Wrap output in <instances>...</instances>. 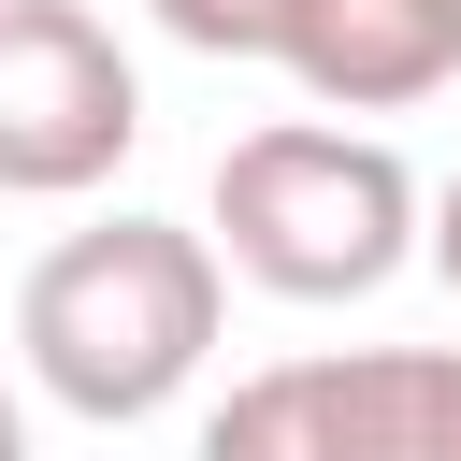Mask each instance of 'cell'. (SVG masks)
Segmentation results:
<instances>
[{
    "instance_id": "cell-1",
    "label": "cell",
    "mask_w": 461,
    "mask_h": 461,
    "mask_svg": "<svg viewBox=\"0 0 461 461\" xmlns=\"http://www.w3.org/2000/svg\"><path fill=\"white\" fill-rule=\"evenodd\" d=\"M216 317H230V274H216V245L173 230V216H101V230L43 245L29 288H14V346H29L43 403H72V418H101V432L158 418V403L216 360Z\"/></svg>"
},
{
    "instance_id": "cell-2",
    "label": "cell",
    "mask_w": 461,
    "mask_h": 461,
    "mask_svg": "<svg viewBox=\"0 0 461 461\" xmlns=\"http://www.w3.org/2000/svg\"><path fill=\"white\" fill-rule=\"evenodd\" d=\"M432 187L403 173V144L331 130V115H274L216 158V274L274 288V303H375L418 259Z\"/></svg>"
},
{
    "instance_id": "cell-3",
    "label": "cell",
    "mask_w": 461,
    "mask_h": 461,
    "mask_svg": "<svg viewBox=\"0 0 461 461\" xmlns=\"http://www.w3.org/2000/svg\"><path fill=\"white\" fill-rule=\"evenodd\" d=\"M202 461H461V346H317L202 418Z\"/></svg>"
},
{
    "instance_id": "cell-4",
    "label": "cell",
    "mask_w": 461,
    "mask_h": 461,
    "mask_svg": "<svg viewBox=\"0 0 461 461\" xmlns=\"http://www.w3.org/2000/svg\"><path fill=\"white\" fill-rule=\"evenodd\" d=\"M144 144V72L86 0H0V187L86 202Z\"/></svg>"
},
{
    "instance_id": "cell-5",
    "label": "cell",
    "mask_w": 461,
    "mask_h": 461,
    "mask_svg": "<svg viewBox=\"0 0 461 461\" xmlns=\"http://www.w3.org/2000/svg\"><path fill=\"white\" fill-rule=\"evenodd\" d=\"M274 72H303L331 115H403L461 72V14L447 0H288Z\"/></svg>"
},
{
    "instance_id": "cell-6",
    "label": "cell",
    "mask_w": 461,
    "mask_h": 461,
    "mask_svg": "<svg viewBox=\"0 0 461 461\" xmlns=\"http://www.w3.org/2000/svg\"><path fill=\"white\" fill-rule=\"evenodd\" d=\"M187 58H274V29H288V0H144Z\"/></svg>"
},
{
    "instance_id": "cell-7",
    "label": "cell",
    "mask_w": 461,
    "mask_h": 461,
    "mask_svg": "<svg viewBox=\"0 0 461 461\" xmlns=\"http://www.w3.org/2000/svg\"><path fill=\"white\" fill-rule=\"evenodd\" d=\"M418 259H432V274H447V288H461V173H447V187H432V216H418Z\"/></svg>"
},
{
    "instance_id": "cell-8",
    "label": "cell",
    "mask_w": 461,
    "mask_h": 461,
    "mask_svg": "<svg viewBox=\"0 0 461 461\" xmlns=\"http://www.w3.org/2000/svg\"><path fill=\"white\" fill-rule=\"evenodd\" d=\"M0 461H29V403L14 389H0Z\"/></svg>"
},
{
    "instance_id": "cell-9",
    "label": "cell",
    "mask_w": 461,
    "mask_h": 461,
    "mask_svg": "<svg viewBox=\"0 0 461 461\" xmlns=\"http://www.w3.org/2000/svg\"><path fill=\"white\" fill-rule=\"evenodd\" d=\"M447 14H461V0H447Z\"/></svg>"
}]
</instances>
